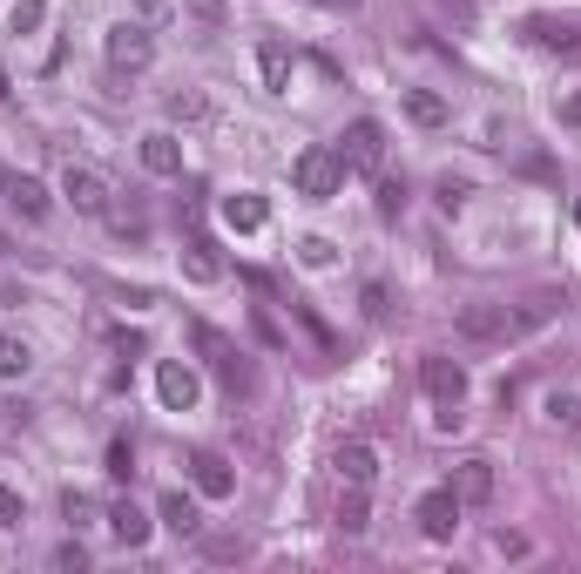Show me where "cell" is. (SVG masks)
<instances>
[{"label": "cell", "mask_w": 581, "mask_h": 574, "mask_svg": "<svg viewBox=\"0 0 581 574\" xmlns=\"http://www.w3.org/2000/svg\"><path fill=\"white\" fill-rule=\"evenodd\" d=\"M419 393L433 399V419H440V433H460V406H467V365L446 359V352H426L419 359Z\"/></svg>", "instance_id": "obj_1"}, {"label": "cell", "mask_w": 581, "mask_h": 574, "mask_svg": "<svg viewBox=\"0 0 581 574\" xmlns=\"http://www.w3.org/2000/svg\"><path fill=\"white\" fill-rule=\"evenodd\" d=\"M291 183H298V197H312V203H332V197H338V183H345V163H338V149H332V142H312V149H298V163H291Z\"/></svg>", "instance_id": "obj_2"}, {"label": "cell", "mask_w": 581, "mask_h": 574, "mask_svg": "<svg viewBox=\"0 0 581 574\" xmlns=\"http://www.w3.org/2000/svg\"><path fill=\"white\" fill-rule=\"evenodd\" d=\"M338 163H345V176H372L379 163H385V122H372V115H359L352 129H345L338 142Z\"/></svg>", "instance_id": "obj_3"}, {"label": "cell", "mask_w": 581, "mask_h": 574, "mask_svg": "<svg viewBox=\"0 0 581 574\" xmlns=\"http://www.w3.org/2000/svg\"><path fill=\"white\" fill-rule=\"evenodd\" d=\"M102 55H108L115 74H142L149 61H156V34H149L142 21H115L108 42H102Z\"/></svg>", "instance_id": "obj_4"}, {"label": "cell", "mask_w": 581, "mask_h": 574, "mask_svg": "<svg viewBox=\"0 0 581 574\" xmlns=\"http://www.w3.org/2000/svg\"><path fill=\"white\" fill-rule=\"evenodd\" d=\"M197 352L210 359V372L223 378L230 393H251V386H257V372H251V359H244V352H237V344H230V338H223L217 325H197Z\"/></svg>", "instance_id": "obj_5"}, {"label": "cell", "mask_w": 581, "mask_h": 574, "mask_svg": "<svg viewBox=\"0 0 581 574\" xmlns=\"http://www.w3.org/2000/svg\"><path fill=\"white\" fill-rule=\"evenodd\" d=\"M61 197L82 210V216H108V176L95 163H68L61 169Z\"/></svg>", "instance_id": "obj_6"}, {"label": "cell", "mask_w": 581, "mask_h": 574, "mask_svg": "<svg viewBox=\"0 0 581 574\" xmlns=\"http://www.w3.org/2000/svg\"><path fill=\"white\" fill-rule=\"evenodd\" d=\"M412 520H419V534H426V541H453V534H460V493H453V487L419 493Z\"/></svg>", "instance_id": "obj_7"}, {"label": "cell", "mask_w": 581, "mask_h": 574, "mask_svg": "<svg viewBox=\"0 0 581 574\" xmlns=\"http://www.w3.org/2000/svg\"><path fill=\"white\" fill-rule=\"evenodd\" d=\"M189 487H197V501H230V493H237V473H230L223 453H189Z\"/></svg>", "instance_id": "obj_8"}, {"label": "cell", "mask_w": 581, "mask_h": 574, "mask_svg": "<svg viewBox=\"0 0 581 574\" xmlns=\"http://www.w3.org/2000/svg\"><path fill=\"white\" fill-rule=\"evenodd\" d=\"M156 399H163L170 412H189V406L204 399V378L189 372L183 359H163V365H156Z\"/></svg>", "instance_id": "obj_9"}, {"label": "cell", "mask_w": 581, "mask_h": 574, "mask_svg": "<svg viewBox=\"0 0 581 574\" xmlns=\"http://www.w3.org/2000/svg\"><path fill=\"white\" fill-rule=\"evenodd\" d=\"M453 493H460V507H487L493 501V459H460Z\"/></svg>", "instance_id": "obj_10"}, {"label": "cell", "mask_w": 581, "mask_h": 574, "mask_svg": "<svg viewBox=\"0 0 581 574\" xmlns=\"http://www.w3.org/2000/svg\"><path fill=\"white\" fill-rule=\"evenodd\" d=\"M217 210H223V230H237V237H251V230H264V223H270V203H264V197H251V189L223 197Z\"/></svg>", "instance_id": "obj_11"}, {"label": "cell", "mask_w": 581, "mask_h": 574, "mask_svg": "<svg viewBox=\"0 0 581 574\" xmlns=\"http://www.w3.org/2000/svg\"><path fill=\"white\" fill-rule=\"evenodd\" d=\"M8 203H14L27 223H48V210H55V197H48L42 176H8Z\"/></svg>", "instance_id": "obj_12"}, {"label": "cell", "mask_w": 581, "mask_h": 574, "mask_svg": "<svg viewBox=\"0 0 581 574\" xmlns=\"http://www.w3.org/2000/svg\"><path fill=\"white\" fill-rule=\"evenodd\" d=\"M561 312V291H534L527 304H514V312H508V338H527V331H541V325H548Z\"/></svg>", "instance_id": "obj_13"}, {"label": "cell", "mask_w": 581, "mask_h": 574, "mask_svg": "<svg viewBox=\"0 0 581 574\" xmlns=\"http://www.w3.org/2000/svg\"><path fill=\"white\" fill-rule=\"evenodd\" d=\"M142 169H149V176H183V142H176L170 129L142 136Z\"/></svg>", "instance_id": "obj_14"}, {"label": "cell", "mask_w": 581, "mask_h": 574, "mask_svg": "<svg viewBox=\"0 0 581 574\" xmlns=\"http://www.w3.org/2000/svg\"><path fill=\"white\" fill-rule=\"evenodd\" d=\"M156 514H163V527H170V534H183V541H189V534H204V514H197V501H189L183 487H170V493H163Z\"/></svg>", "instance_id": "obj_15"}, {"label": "cell", "mask_w": 581, "mask_h": 574, "mask_svg": "<svg viewBox=\"0 0 581 574\" xmlns=\"http://www.w3.org/2000/svg\"><path fill=\"white\" fill-rule=\"evenodd\" d=\"M183 278H189V284H217V278H223V257H217L210 237H189V244H183Z\"/></svg>", "instance_id": "obj_16"}, {"label": "cell", "mask_w": 581, "mask_h": 574, "mask_svg": "<svg viewBox=\"0 0 581 574\" xmlns=\"http://www.w3.org/2000/svg\"><path fill=\"white\" fill-rule=\"evenodd\" d=\"M257 74H264V95H291V48L284 42H264L257 48Z\"/></svg>", "instance_id": "obj_17"}, {"label": "cell", "mask_w": 581, "mask_h": 574, "mask_svg": "<svg viewBox=\"0 0 581 574\" xmlns=\"http://www.w3.org/2000/svg\"><path fill=\"white\" fill-rule=\"evenodd\" d=\"M338 480H345V487H372V480H379V453H372L365 440L338 446Z\"/></svg>", "instance_id": "obj_18"}, {"label": "cell", "mask_w": 581, "mask_h": 574, "mask_svg": "<svg viewBox=\"0 0 581 574\" xmlns=\"http://www.w3.org/2000/svg\"><path fill=\"white\" fill-rule=\"evenodd\" d=\"M108 534H115L123 548H142V541H149V514H142L136 501H115V507H108Z\"/></svg>", "instance_id": "obj_19"}, {"label": "cell", "mask_w": 581, "mask_h": 574, "mask_svg": "<svg viewBox=\"0 0 581 574\" xmlns=\"http://www.w3.org/2000/svg\"><path fill=\"white\" fill-rule=\"evenodd\" d=\"M460 331L467 338H508V304H467V312H460Z\"/></svg>", "instance_id": "obj_20"}, {"label": "cell", "mask_w": 581, "mask_h": 574, "mask_svg": "<svg viewBox=\"0 0 581 574\" xmlns=\"http://www.w3.org/2000/svg\"><path fill=\"white\" fill-rule=\"evenodd\" d=\"M406 115H412L419 129H446V122H453L446 95H433V89H406Z\"/></svg>", "instance_id": "obj_21"}, {"label": "cell", "mask_w": 581, "mask_h": 574, "mask_svg": "<svg viewBox=\"0 0 581 574\" xmlns=\"http://www.w3.org/2000/svg\"><path fill=\"white\" fill-rule=\"evenodd\" d=\"M27 365H34V352H27V338H14V331H0V378H27Z\"/></svg>", "instance_id": "obj_22"}, {"label": "cell", "mask_w": 581, "mask_h": 574, "mask_svg": "<svg viewBox=\"0 0 581 574\" xmlns=\"http://www.w3.org/2000/svg\"><path fill=\"white\" fill-rule=\"evenodd\" d=\"M548 419H555V426H581V386L548 393Z\"/></svg>", "instance_id": "obj_23"}, {"label": "cell", "mask_w": 581, "mask_h": 574, "mask_svg": "<svg viewBox=\"0 0 581 574\" xmlns=\"http://www.w3.org/2000/svg\"><path fill=\"white\" fill-rule=\"evenodd\" d=\"M527 34H534V42H548V48H581V34L568 21H527Z\"/></svg>", "instance_id": "obj_24"}, {"label": "cell", "mask_w": 581, "mask_h": 574, "mask_svg": "<svg viewBox=\"0 0 581 574\" xmlns=\"http://www.w3.org/2000/svg\"><path fill=\"white\" fill-rule=\"evenodd\" d=\"M42 21H48V0H14V14H8V27H14V34H34Z\"/></svg>", "instance_id": "obj_25"}, {"label": "cell", "mask_w": 581, "mask_h": 574, "mask_svg": "<svg viewBox=\"0 0 581 574\" xmlns=\"http://www.w3.org/2000/svg\"><path fill=\"white\" fill-rule=\"evenodd\" d=\"M129 473H136V446L115 433V440H108V480H129Z\"/></svg>", "instance_id": "obj_26"}, {"label": "cell", "mask_w": 581, "mask_h": 574, "mask_svg": "<svg viewBox=\"0 0 581 574\" xmlns=\"http://www.w3.org/2000/svg\"><path fill=\"white\" fill-rule=\"evenodd\" d=\"M338 527H345V534H365V527H372V520H365V487H352V501L338 507Z\"/></svg>", "instance_id": "obj_27"}, {"label": "cell", "mask_w": 581, "mask_h": 574, "mask_svg": "<svg viewBox=\"0 0 581 574\" xmlns=\"http://www.w3.org/2000/svg\"><path fill=\"white\" fill-rule=\"evenodd\" d=\"M204 115H210L204 95H170V122H204Z\"/></svg>", "instance_id": "obj_28"}, {"label": "cell", "mask_w": 581, "mask_h": 574, "mask_svg": "<svg viewBox=\"0 0 581 574\" xmlns=\"http://www.w3.org/2000/svg\"><path fill=\"white\" fill-rule=\"evenodd\" d=\"M298 257L312 263V271H332V263H338V250H332L325 237H304V244H298Z\"/></svg>", "instance_id": "obj_29"}, {"label": "cell", "mask_w": 581, "mask_h": 574, "mask_svg": "<svg viewBox=\"0 0 581 574\" xmlns=\"http://www.w3.org/2000/svg\"><path fill=\"white\" fill-rule=\"evenodd\" d=\"M399 210H406V183H379V216L393 223Z\"/></svg>", "instance_id": "obj_30"}, {"label": "cell", "mask_w": 581, "mask_h": 574, "mask_svg": "<svg viewBox=\"0 0 581 574\" xmlns=\"http://www.w3.org/2000/svg\"><path fill=\"white\" fill-rule=\"evenodd\" d=\"M61 514H68L74 527H82V520H95V501H89V493H74V487H68V493H61Z\"/></svg>", "instance_id": "obj_31"}, {"label": "cell", "mask_w": 581, "mask_h": 574, "mask_svg": "<svg viewBox=\"0 0 581 574\" xmlns=\"http://www.w3.org/2000/svg\"><path fill=\"white\" fill-rule=\"evenodd\" d=\"M21 520H27V501L14 487H0V527H21Z\"/></svg>", "instance_id": "obj_32"}, {"label": "cell", "mask_w": 581, "mask_h": 574, "mask_svg": "<svg viewBox=\"0 0 581 574\" xmlns=\"http://www.w3.org/2000/svg\"><path fill=\"white\" fill-rule=\"evenodd\" d=\"M183 8H189V14H197L204 27H223V14H230V8H223V0H183Z\"/></svg>", "instance_id": "obj_33"}, {"label": "cell", "mask_w": 581, "mask_h": 574, "mask_svg": "<svg viewBox=\"0 0 581 574\" xmlns=\"http://www.w3.org/2000/svg\"><path fill=\"white\" fill-rule=\"evenodd\" d=\"M359 304H365V318H385V312H393V297H385V284H365V291H359Z\"/></svg>", "instance_id": "obj_34"}, {"label": "cell", "mask_w": 581, "mask_h": 574, "mask_svg": "<svg viewBox=\"0 0 581 574\" xmlns=\"http://www.w3.org/2000/svg\"><path fill=\"white\" fill-rule=\"evenodd\" d=\"M55 567H89V548H82V541H61V548H55Z\"/></svg>", "instance_id": "obj_35"}, {"label": "cell", "mask_w": 581, "mask_h": 574, "mask_svg": "<svg viewBox=\"0 0 581 574\" xmlns=\"http://www.w3.org/2000/svg\"><path fill=\"white\" fill-rule=\"evenodd\" d=\"M460 203H467V183L446 176V183H440V210H460Z\"/></svg>", "instance_id": "obj_36"}, {"label": "cell", "mask_w": 581, "mask_h": 574, "mask_svg": "<svg viewBox=\"0 0 581 574\" xmlns=\"http://www.w3.org/2000/svg\"><path fill=\"white\" fill-rule=\"evenodd\" d=\"M555 115H561V129H581V89H574V95H561V108H555Z\"/></svg>", "instance_id": "obj_37"}, {"label": "cell", "mask_w": 581, "mask_h": 574, "mask_svg": "<svg viewBox=\"0 0 581 574\" xmlns=\"http://www.w3.org/2000/svg\"><path fill=\"white\" fill-rule=\"evenodd\" d=\"M493 548H500V554H514V561H521V554H527V534H493Z\"/></svg>", "instance_id": "obj_38"}, {"label": "cell", "mask_w": 581, "mask_h": 574, "mask_svg": "<svg viewBox=\"0 0 581 574\" xmlns=\"http://www.w3.org/2000/svg\"><path fill=\"white\" fill-rule=\"evenodd\" d=\"M325 8H345V14H352V8H359V0H325Z\"/></svg>", "instance_id": "obj_39"}, {"label": "cell", "mask_w": 581, "mask_h": 574, "mask_svg": "<svg viewBox=\"0 0 581 574\" xmlns=\"http://www.w3.org/2000/svg\"><path fill=\"white\" fill-rule=\"evenodd\" d=\"M8 95H14V82H8V74H0V102H8Z\"/></svg>", "instance_id": "obj_40"}, {"label": "cell", "mask_w": 581, "mask_h": 574, "mask_svg": "<svg viewBox=\"0 0 581 574\" xmlns=\"http://www.w3.org/2000/svg\"><path fill=\"white\" fill-rule=\"evenodd\" d=\"M574 230H581V197H574Z\"/></svg>", "instance_id": "obj_41"}, {"label": "cell", "mask_w": 581, "mask_h": 574, "mask_svg": "<svg viewBox=\"0 0 581 574\" xmlns=\"http://www.w3.org/2000/svg\"><path fill=\"white\" fill-rule=\"evenodd\" d=\"M0 189H8V169H0Z\"/></svg>", "instance_id": "obj_42"}]
</instances>
